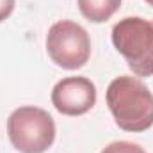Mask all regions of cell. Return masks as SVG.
Listing matches in <instances>:
<instances>
[{
  "label": "cell",
  "instance_id": "cell-1",
  "mask_svg": "<svg viewBox=\"0 0 153 153\" xmlns=\"http://www.w3.org/2000/svg\"><path fill=\"white\" fill-rule=\"evenodd\" d=\"M116 125L125 132H144L153 126V93L135 76L114 78L105 94Z\"/></svg>",
  "mask_w": 153,
  "mask_h": 153
},
{
  "label": "cell",
  "instance_id": "cell-2",
  "mask_svg": "<svg viewBox=\"0 0 153 153\" xmlns=\"http://www.w3.org/2000/svg\"><path fill=\"white\" fill-rule=\"evenodd\" d=\"M112 45L125 57L135 76L153 75V23L139 18H123L112 27Z\"/></svg>",
  "mask_w": 153,
  "mask_h": 153
},
{
  "label": "cell",
  "instance_id": "cell-3",
  "mask_svg": "<svg viewBox=\"0 0 153 153\" xmlns=\"http://www.w3.org/2000/svg\"><path fill=\"white\" fill-rule=\"evenodd\" d=\"M7 135L20 153H45L55 141V121L45 109L18 107L7 117Z\"/></svg>",
  "mask_w": 153,
  "mask_h": 153
},
{
  "label": "cell",
  "instance_id": "cell-4",
  "mask_svg": "<svg viewBox=\"0 0 153 153\" xmlns=\"http://www.w3.org/2000/svg\"><path fill=\"white\" fill-rule=\"evenodd\" d=\"M46 52L59 68L78 70L91 57V39L82 25L71 20H61L46 34Z\"/></svg>",
  "mask_w": 153,
  "mask_h": 153
},
{
  "label": "cell",
  "instance_id": "cell-5",
  "mask_svg": "<svg viewBox=\"0 0 153 153\" xmlns=\"http://www.w3.org/2000/svg\"><path fill=\"white\" fill-rule=\"evenodd\" d=\"M96 103V85L85 76H66L52 89V105L64 116H82Z\"/></svg>",
  "mask_w": 153,
  "mask_h": 153
},
{
  "label": "cell",
  "instance_id": "cell-6",
  "mask_svg": "<svg viewBox=\"0 0 153 153\" xmlns=\"http://www.w3.org/2000/svg\"><path fill=\"white\" fill-rule=\"evenodd\" d=\"M82 16L93 23H105L121 7V0H76Z\"/></svg>",
  "mask_w": 153,
  "mask_h": 153
},
{
  "label": "cell",
  "instance_id": "cell-7",
  "mask_svg": "<svg viewBox=\"0 0 153 153\" xmlns=\"http://www.w3.org/2000/svg\"><path fill=\"white\" fill-rule=\"evenodd\" d=\"M102 153H146L143 146L130 143V141H114L111 144H107Z\"/></svg>",
  "mask_w": 153,
  "mask_h": 153
},
{
  "label": "cell",
  "instance_id": "cell-8",
  "mask_svg": "<svg viewBox=\"0 0 153 153\" xmlns=\"http://www.w3.org/2000/svg\"><path fill=\"white\" fill-rule=\"evenodd\" d=\"M14 4H16V0H0V23L13 14Z\"/></svg>",
  "mask_w": 153,
  "mask_h": 153
},
{
  "label": "cell",
  "instance_id": "cell-9",
  "mask_svg": "<svg viewBox=\"0 0 153 153\" xmlns=\"http://www.w3.org/2000/svg\"><path fill=\"white\" fill-rule=\"evenodd\" d=\"M144 2H146L148 5H152V7H153V0H144Z\"/></svg>",
  "mask_w": 153,
  "mask_h": 153
},
{
  "label": "cell",
  "instance_id": "cell-10",
  "mask_svg": "<svg viewBox=\"0 0 153 153\" xmlns=\"http://www.w3.org/2000/svg\"><path fill=\"white\" fill-rule=\"evenodd\" d=\"M152 23H153V22H152Z\"/></svg>",
  "mask_w": 153,
  "mask_h": 153
}]
</instances>
